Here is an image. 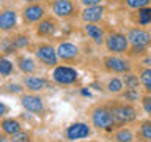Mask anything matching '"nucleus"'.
Returning a JSON list of instances; mask_svg holds the SVG:
<instances>
[{
	"label": "nucleus",
	"mask_w": 151,
	"mask_h": 142,
	"mask_svg": "<svg viewBox=\"0 0 151 142\" xmlns=\"http://www.w3.org/2000/svg\"><path fill=\"white\" fill-rule=\"evenodd\" d=\"M106 103L110 107L113 122H115V128L132 125V123H135L139 120V109H137L135 104L123 101V99L116 98V96L113 99H106Z\"/></svg>",
	"instance_id": "f257e3e1"
},
{
	"label": "nucleus",
	"mask_w": 151,
	"mask_h": 142,
	"mask_svg": "<svg viewBox=\"0 0 151 142\" xmlns=\"http://www.w3.org/2000/svg\"><path fill=\"white\" fill-rule=\"evenodd\" d=\"M88 118L90 125L93 130L101 131V133H110L115 130V122H113V115L110 112V107L107 106L106 101L94 103L91 107L88 109Z\"/></svg>",
	"instance_id": "f03ea898"
},
{
	"label": "nucleus",
	"mask_w": 151,
	"mask_h": 142,
	"mask_svg": "<svg viewBox=\"0 0 151 142\" xmlns=\"http://www.w3.org/2000/svg\"><path fill=\"white\" fill-rule=\"evenodd\" d=\"M32 55L36 59V62L46 68H55L57 65L60 63L58 60V55H57V49H55V44H52L50 41H36V43H32L30 49Z\"/></svg>",
	"instance_id": "7ed1b4c3"
},
{
	"label": "nucleus",
	"mask_w": 151,
	"mask_h": 142,
	"mask_svg": "<svg viewBox=\"0 0 151 142\" xmlns=\"http://www.w3.org/2000/svg\"><path fill=\"white\" fill-rule=\"evenodd\" d=\"M101 70L107 74H124L135 70L134 60L126 55L107 54L101 59Z\"/></svg>",
	"instance_id": "20e7f679"
},
{
	"label": "nucleus",
	"mask_w": 151,
	"mask_h": 142,
	"mask_svg": "<svg viewBox=\"0 0 151 142\" xmlns=\"http://www.w3.org/2000/svg\"><path fill=\"white\" fill-rule=\"evenodd\" d=\"M46 5L52 16L60 21H74L80 14L79 3L76 0H46Z\"/></svg>",
	"instance_id": "39448f33"
},
{
	"label": "nucleus",
	"mask_w": 151,
	"mask_h": 142,
	"mask_svg": "<svg viewBox=\"0 0 151 142\" xmlns=\"http://www.w3.org/2000/svg\"><path fill=\"white\" fill-rule=\"evenodd\" d=\"M104 47L109 54H116V55H126L129 51V40L126 33L121 30H107L106 40H104Z\"/></svg>",
	"instance_id": "423d86ee"
},
{
	"label": "nucleus",
	"mask_w": 151,
	"mask_h": 142,
	"mask_svg": "<svg viewBox=\"0 0 151 142\" xmlns=\"http://www.w3.org/2000/svg\"><path fill=\"white\" fill-rule=\"evenodd\" d=\"M55 49H57V55H58L60 63L76 65L82 60V49H80V46L76 44L74 41L61 40V41L57 43Z\"/></svg>",
	"instance_id": "0eeeda50"
},
{
	"label": "nucleus",
	"mask_w": 151,
	"mask_h": 142,
	"mask_svg": "<svg viewBox=\"0 0 151 142\" xmlns=\"http://www.w3.org/2000/svg\"><path fill=\"white\" fill-rule=\"evenodd\" d=\"M47 13V5L44 2H38V3H24V7L19 11L21 21L25 27H33L35 24H38Z\"/></svg>",
	"instance_id": "6e6552de"
},
{
	"label": "nucleus",
	"mask_w": 151,
	"mask_h": 142,
	"mask_svg": "<svg viewBox=\"0 0 151 142\" xmlns=\"http://www.w3.org/2000/svg\"><path fill=\"white\" fill-rule=\"evenodd\" d=\"M50 79L55 85L60 87H69V85L77 84L79 80V71L71 65H65V63H58L55 68H52L50 73Z\"/></svg>",
	"instance_id": "1a4fd4ad"
},
{
	"label": "nucleus",
	"mask_w": 151,
	"mask_h": 142,
	"mask_svg": "<svg viewBox=\"0 0 151 142\" xmlns=\"http://www.w3.org/2000/svg\"><path fill=\"white\" fill-rule=\"evenodd\" d=\"M60 32V19L52 14H46L38 24L33 25V33L40 40H50Z\"/></svg>",
	"instance_id": "9d476101"
},
{
	"label": "nucleus",
	"mask_w": 151,
	"mask_h": 142,
	"mask_svg": "<svg viewBox=\"0 0 151 142\" xmlns=\"http://www.w3.org/2000/svg\"><path fill=\"white\" fill-rule=\"evenodd\" d=\"M19 103L27 112L33 114V115H44L46 112V101L40 93L24 92L19 95Z\"/></svg>",
	"instance_id": "9b49d317"
},
{
	"label": "nucleus",
	"mask_w": 151,
	"mask_h": 142,
	"mask_svg": "<svg viewBox=\"0 0 151 142\" xmlns=\"http://www.w3.org/2000/svg\"><path fill=\"white\" fill-rule=\"evenodd\" d=\"M63 136L68 142L85 141L93 136V126L87 122H73L65 128Z\"/></svg>",
	"instance_id": "f8f14e48"
},
{
	"label": "nucleus",
	"mask_w": 151,
	"mask_h": 142,
	"mask_svg": "<svg viewBox=\"0 0 151 142\" xmlns=\"http://www.w3.org/2000/svg\"><path fill=\"white\" fill-rule=\"evenodd\" d=\"M21 84L24 85L25 92H33V93H41L46 90H50L55 87L50 78H44L40 74H25L21 78Z\"/></svg>",
	"instance_id": "ddd939ff"
},
{
	"label": "nucleus",
	"mask_w": 151,
	"mask_h": 142,
	"mask_svg": "<svg viewBox=\"0 0 151 142\" xmlns=\"http://www.w3.org/2000/svg\"><path fill=\"white\" fill-rule=\"evenodd\" d=\"M19 27V13L13 7L0 8V32L5 35L16 32Z\"/></svg>",
	"instance_id": "4468645a"
},
{
	"label": "nucleus",
	"mask_w": 151,
	"mask_h": 142,
	"mask_svg": "<svg viewBox=\"0 0 151 142\" xmlns=\"http://www.w3.org/2000/svg\"><path fill=\"white\" fill-rule=\"evenodd\" d=\"M124 33L131 46H142V47L151 46V30H148L146 27L131 25V27H126Z\"/></svg>",
	"instance_id": "2eb2a0df"
},
{
	"label": "nucleus",
	"mask_w": 151,
	"mask_h": 142,
	"mask_svg": "<svg viewBox=\"0 0 151 142\" xmlns=\"http://www.w3.org/2000/svg\"><path fill=\"white\" fill-rule=\"evenodd\" d=\"M104 16H106V7L94 5V7H83L80 9L79 19L83 24H101Z\"/></svg>",
	"instance_id": "dca6fc26"
},
{
	"label": "nucleus",
	"mask_w": 151,
	"mask_h": 142,
	"mask_svg": "<svg viewBox=\"0 0 151 142\" xmlns=\"http://www.w3.org/2000/svg\"><path fill=\"white\" fill-rule=\"evenodd\" d=\"M14 63H16V68L24 76L25 74H38V70H40V63L36 62L35 57L27 55V54H21V52L14 55Z\"/></svg>",
	"instance_id": "f3484780"
},
{
	"label": "nucleus",
	"mask_w": 151,
	"mask_h": 142,
	"mask_svg": "<svg viewBox=\"0 0 151 142\" xmlns=\"http://www.w3.org/2000/svg\"><path fill=\"white\" fill-rule=\"evenodd\" d=\"M82 32L94 46H98V47L104 46V40H106L107 30L101 25V24H83Z\"/></svg>",
	"instance_id": "a211bd4d"
},
{
	"label": "nucleus",
	"mask_w": 151,
	"mask_h": 142,
	"mask_svg": "<svg viewBox=\"0 0 151 142\" xmlns=\"http://www.w3.org/2000/svg\"><path fill=\"white\" fill-rule=\"evenodd\" d=\"M109 139H110V142H137L135 131L132 130L129 125L115 128V130L110 133Z\"/></svg>",
	"instance_id": "6ab92c4d"
},
{
	"label": "nucleus",
	"mask_w": 151,
	"mask_h": 142,
	"mask_svg": "<svg viewBox=\"0 0 151 142\" xmlns=\"http://www.w3.org/2000/svg\"><path fill=\"white\" fill-rule=\"evenodd\" d=\"M21 130H24V125L21 123V120L16 117H3L0 118V131L5 133L6 136H13L19 133Z\"/></svg>",
	"instance_id": "aec40b11"
},
{
	"label": "nucleus",
	"mask_w": 151,
	"mask_h": 142,
	"mask_svg": "<svg viewBox=\"0 0 151 142\" xmlns=\"http://www.w3.org/2000/svg\"><path fill=\"white\" fill-rule=\"evenodd\" d=\"M9 38H11V43H13L14 49L17 51V54H19V51L30 49V46H32V38H30V35H28L27 32L16 30V32L9 33Z\"/></svg>",
	"instance_id": "412c9836"
},
{
	"label": "nucleus",
	"mask_w": 151,
	"mask_h": 142,
	"mask_svg": "<svg viewBox=\"0 0 151 142\" xmlns=\"http://www.w3.org/2000/svg\"><path fill=\"white\" fill-rule=\"evenodd\" d=\"M131 19L134 22V25H140V27H146L151 24V7H145L140 9H135L131 14Z\"/></svg>",
	"instance_id": "4be33fe9"
},
{
	"label": "nucleus",
	"mask_w": 151,
	"mask_h": 142,
	"mask_svg": "<svg viewBox=\"0 0 151 142\" xmlns=\"http://www.w3.org/2000/svg\"><path fill=\"white\" fill-rule=\"evenodd\" d=\"M137 142H151V118L139 122V126L135 130Z\"/></svg>",
	"instance_id": "5701e85b"
},
{
	"label": "nucleus",
	"mask_w": 151,
	"mask_h": 142,
	"mask_svg": "<svg viewBox=\"0 0 151 142\" xmlns=\"http://www.w3.org/2000/svg\"><path fill=\"white\" fill-rule=\"evenodd\" d=\"M106 90L112 96H118L123 90H124V84H123V79L120 76H110L106 82Z\"/></svg>",
	"instance_id": "b1692460"
},
{
	"label": "nucleus",
	"mask_w": 151,
	"mask_h": 142,
	"mask_svg": "<svg viewBox=\"0 0 151 142\" xmlns=\"http://www.w3.org/2000/svg\"><path fill=\"white\" fill-rule=\"evenodd\" d=\"M16 63L9 59V57L0 55V76L2 78H9L16 73Z\"/></svg>",
	"instance_id": "393cba45"
},
{
	"label": "nucleus",
	"mask_w": 151,
	"mask_h": 142,
	"mask_svg": "<svg viewBox=\"0 0 151 142\" xmlns=\"http://www.w3.org/2000/svg\"><path fill=\"white\" fill-rule=\"evenodd\" d=\"M142 95H143L142 88H124L120 95H118L116 98L123 99V101H127V103L135 104V103H139V101H140Z\"/></svg>",
	"instance_id": "a878e982"
},
{
	"label": "nucleus",
	"mask_w": 151,
	"mask_h": 142,
	"mask_svg": "<svg viewBox=\"0 0 151 142\" xmlns=\"http://www.w3.org/2000/svg\"><path fill=\"white\" fill-rule=\"evenodd\" d=\"M121 79H123V84H124V88H142L139 74L134 73V71L121 74Z\"/></svg>",
	"instance_id": "bb28decb"
},
{
	"label": "nucleus",
	"mask_w": 151,
	"mask_h": 142,
	"mask_svg": "<svg viewBox=\"0 0 151 142\" xmlns=\"http://www.w3.org/2000/svg\"><path fill=\"white\" fill-rule=\"evenodd\" d=\"M17 51L14 49L13 43H11V38L9 35L6 36H2L0 40V55H5V57H9V55H16Z\"/></svg>",
	"instance_id": "cd10ccee"
},
{
	"label": "nucleus",
	"mask_w": 151,
	"mask_h": 142,
	"mask_svg": "<svg viewBox=\"0 0 151 142\" xmlns=\"http://www.w3.org/2000/svg\"><path fill=\"white\" fill-rule=\"evenodd\" d=\"M137 70H139V73H137V74H139L142 88L150 87V85H151V66H143V65H140Z\"/></svg>",
	"instance_id": "c85d7f7f"
},
{
	"label": "nucleus",
	"mask_w": 151,
	"mask_h": 142,
	"mask_svg": "<svg viewBox=\"0 0 151 142\" xmlns=\"http://www.w3.org/2000/svg\"><path fill=\"white\" fill-rule=\"evenodd\" d=\"M148 47H142V46H131L129 51L126 52V57H129L131 60H140L142 57H145L148 54Z\"/></svg>",
	"instance_id": "c756f323"
},
{
	"label": "nucleus",
	"mask_w": 151,
	"mask_h": 142,
	"mask_svg": "<svg viewBox=\"0 0 151 142\" xmlns=\"http://www.w3.org/2000/svg\"><path fill=\"white\" fill-rule=\"evenodd\" d=\"M9 142H33V134L28 130H21L16 134L9 136Z\"/></svg>",
	"instance_id": "7c9ffc66"
},
{
	"label": "nucleus",
	"mask_w": 151,
	"mask_h": 142,
	"mask_svg": "<svg viewBox=\"0 0 151 142\" xmlns=\"http://www.w3.org/2000/svg\"><path fill=\"white\" fill-rule=\"evenodd\" d=\"M123 3L131 11H135V9H140L145 7H151V0H123Z\"/></svg>",
	"instance_id": "2f4dec72"
},
{
	"label": "nucleus",
	"mask_w": 151,
	"mask_h": 142,
	"mask_svg": "<svg viewBox=\"0 0 151 142\" xmlns=\"http://www.w3.org/2000/svg\"><path fill=\"white\" fill-rule=\"evenodd\" d=\"M3 93H8V95H21L25 92V88H24V85L21 82H14V84H5L3 85Z\"/></svg>",
	"instance_id": "473e14b6"
},
{
	"label": "nucleus",
	"mask_w": 151,
	"mask_h": 142,
	"mask_svg": "<svg viewBox=\"0 0 151 142\" xmlns=\"http://www.w3.org/2000/svg\"><path fill=\"white\" fill-rule=\"evenodd\" d=\"M140 107H142V111H143L146 115H148V118H151V95L148 93H143L142 95V98H140Z\"/></svg>",
	"instance_id": "72a5a7b5"
},
{
	"label": "nucleus",
	"mask_w": 151,
	"mask_h": 142,
	"mask_svg": "<svg viewBox=\"0 0 151 142\" xmlns=\"http://www.w3.org/2000/svg\"><path fill=\"white\" fill-rule=\"evenodd\" d=\"M106 0H77L79 5H82L83 7H94V5H104Z\"/></svg>",
	"instance_id": "f704fd0d"
},
{
	"label": "nucleus",
	"mask_w": 151,
	"mask_h": 142,
	"mask_svg": "<svg viewBox=\"0 0 151 142\" xmlns=\"http://www.w3.org/2000/svg\"><path fill=\"white\" fill-rule=\"evenodd\" d=\"M9 106L6 103H3V101H0V118H3V117H6L8 114H9Z\"/></svg>",
	"instance_id": "c9c22d12"
},
{
	"label": "nucleus",
	"mask_w": 151,
	"mask_h": 142,
	"mask_svg": "<svg viewBox=\"0 0 151 142\" xmlns=\"http://www.w3.org/2000/svg\"><path fill=\"white\" fill-rule=\"evenodd\" d=\"M140 65H143V66H151V54L148 52L145 57H142L140 59Z\"/></svg>",
	"instance_id": "e433bc0d"
},
{
	"label": "nucleus",
	"mask_w": 151,
	"mask_h": 142,
	"mask_svg": "<svg viewBox=\"0 0 151 142\" xmlns=\"http://www.w3.org/2000/svg\"><path fill=\"white\" fill-rule=\"evenodd\" d=\"M0 142H9V136H6L5 133L0 131Z\"/></svg>",
	"instance_id": "4c0bfd02"
},
{
	"label": "nucleus",
	"mask_w": 151,
	"mask_h": 142,
	"mask_svg": "<svg viewBox=\"0 0 151 142\" xmlns=\"http://www.w3.org/2000/svg\"><path fill=\"white\" fill-rule=\"evenodd\" d=\"M24 3H38V2H46V0H22Z\"/></svg>",
	"instance_id": "58836bf2"
},
{
	"label": "nucleus",
	"mask_w": 151,
	"mask_h": 142,
	"mask_svg": "<svg viewBox=\"0 0 151 142\" xmlns=\"http://www.w3.org/2000/svg\"><path fill=\"white\" fill-rule=\"evenodd\" d=\"M0 87H2V76H0Z\"/></svg>",
	"instance_id": "ea45409f"
},
{
	"label": "nucleus",
	"mask_w": 151,
	"mask_h": 142,
	"mask_svg": "<svg viewBox=\"0 0 151 142\" xmlns=\"http://www.w3.org/2000/svg\"><path fill=\"white\" fill-rule=\"evenodd\" d=\"M0 40H2V32H0Z\"/></svg>",
	"instance_id": "a19ab883"
}]
</instances>
